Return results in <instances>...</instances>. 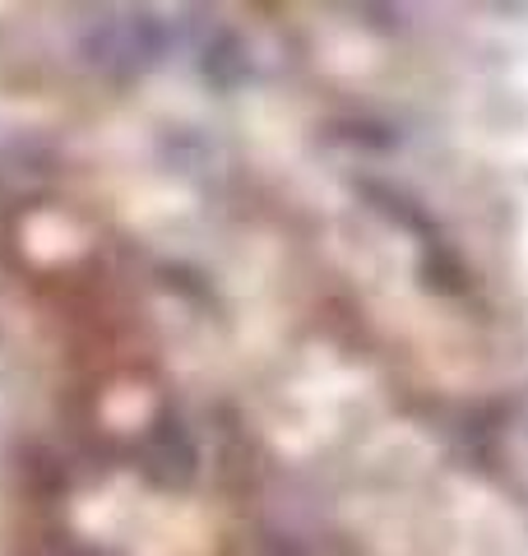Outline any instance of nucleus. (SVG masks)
I'll return each instance as SVG.
<instances>
[{"label":"nucleus","instance_id":"obj_1","mask_svg":"<svg viewBox=\"0 0 528 556\" xmlns=\"http://www.w3.org/2000/svg\"><path fill=\"white\" fill-rule=\"evenodd\" d=\"M167 47V33L158 28V20L149 14H116V20H102L84 33V61L93 70H108V75L126 79V75H139L149 70Z\"/></svg>","mask_w":528,"mask_h":556},{"label":"nucleus","instance_id":"obj_2","mask_svg":"<svg viewBox=\"0 0 528 556\" xmlns=\"http://www.w3.org/2000/svg\"><path fill=\"white\" fill-rule=\"evenodd\" d=\"M144 464H149L153 482L181 486V482L190 478V468H196V450H190V441H186L181 427L158 422L153 437H149V445H144Z\"/></svg>","mask_w":528,"mask_h":556},{"label":"nucleus","instance_id":"obj_3","mask_svg":"<svg viewBox=\"0 0 528 556\" xmlns=\"http://www.w3.org/2000/svg\"><path fill=\"white\" fill-rule=\"evenodd\" d=\"M65 556H108V552H98V547H70Z\"/></svg>","mask_w":528,"mask_h":556}]
</instances>
